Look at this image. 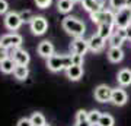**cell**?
I'll use <instances>...</instances> for the list:
<instances>
[{
  "instance_id": "obj_1",
  "label": "cell",
  "mask_w": 131,
  "mask_h": 126,
  "mask_svg": "<svg viewBox=\"0 0 131 126\" xmlns=\"http://www.w3.org/2000/svg\"><path fill=\"white\" fill-rule=\"evenodd\" d=\"M73 65V56L71 54H52L47 59V68L51 72H60V70L69 69Z\"/></svg>"
},
{
  "instance_id": "obj_2",
  "label": "cell",
  "mask_w": 131,
  "mask_h": 126,
  "mask_svg": "<svg viewBox=\"0 0 131 126\" xmlns=\"http://www.w3.org/2000/svg\"><path fill=\"white\" fill-rule=\"evenodd\" d=\"M61 27L67 34H70L73 37H83L86 32V25H84L80 19L74 18V16H66L61 22Z\"/></svg>"
},
{
  "instance_id": "obj_3",
  "label": "cell",
  "mask_w": 131,
  "mask_h": 126,
  "mask_svg": "<svg viewBox=\"0 0 131 126\" xmlns=\"http://www.w3.org/2000/svg\"><path fill=\"white\" fill-rule=\"evenodd\" d=\"M90 19H92V22L96 23V25H101V23H111V25H115V13H112V10L101 9V10H98V12H93V13H90Z\"/></svg>"
},
{
  "instance_id": "obj_4",
  "label": "cell",
  "mask_w": 131,
  "mask_h": 126,
  "mask_svg": "<svg viewBox=\"0 0 131 126\" xmlns=\"http://www.w3.org/2000/svg\"><path fill=\"white\" fill-rule=\"evenodd\" d=\"M131 25V9L122 7L115 12V28H127Z\"/></svg>"
},
{
  "instance_id": "obj_5",
  "label": "cell",
  "mask_w": 131,
  "mask_h": 126,
  "mask_svg": "<svg viewBox=\"0 0 131 126\" xmlns=\"http://www.w3.org/2000/svg\"><path fill=\"white\" fill-rule=\"evenodd\" d=\"M3 23H5V27L9 31H18L20 28V25L24 23L22 18H20V15L18 12H7L5 15V19H3Z\"/></svg>"
},
{
  "instance_id": "obj_6",
  "label": "cell",
  "mask_w": 131,
  "mask_h": 126,
  "mask_svg": "<svg viewBox=\"0 0 131 126\" xmlns=\"http://www.w3.org/2000/svg\"><path fill=\"white\" fill-rule=\"evenodd\" d=\"M29 25H31V31L34 35H42L48 29V21L44 16H34Z\"/></svg>"
},
{
  "instance_id": "obj_7",
  "label": "cell",
  "mask_w": 131,
  "mask_h": 126,
  "mask_svg": "<svg viewBox=\"0 0 131 126\" xmlns=\"http://www.w3.org/2000/svg\"><path fill=\"white\" fill-rule=\"evenodd\" d=\"M22 41H24L22 35H19L16 32L6 34V35H3V37L0 38V44L5 46L6 48H9V47H20L22 46Z\"/></svg>"
},
{
  "instance_id": "obj_8",
  "label": "cell",
  "mask_w": 131,
  "mask_h": 126,
  "mask_svg": "<svg viewBox=\"0 0 131 126\" xmlns=\"http://www.w3.org/2000/svg\"><path fill=\"white\" fill-rule=\"evenodd\" d=\"M112 89L109 88L108 85H98L95 88V98L99 103H106V101H111V97H112Z\"/></svg>"
},
{
  "instance_id": "obj_9",
  "label": "cell",
  "mask_w": 131,
  "mask_h": 126,
  "mask_svg": "<svg viewBox=\"0 0 131 126\" xmlns=\"http://www.w3.org/2000/svg\"><path fill=\"white\" fill-rule=\"evenodd\" d=\"M71 53H74V54H82L84 56L86 52L89 50V43L86 41L83 37H76L71 43Z\"/></svg>"
},
{
  "instance_id": "obj_10",
  "label": "cell",
  "mask_w": 131,
  "mask_h": 126,
  "mask_svg": "<svg viewBox=\"0 0 131 126\" xmlns=\"http://www.w3.org/2000/svg\"><path fill=\"white\" fill-rule=\"evenodd\" d=\"M105 41H106V40H105V38H102L98 32L93 34V35L88 40V43H89V50H92L93 53L102 52L103 47H105Z\"/></svg>"
},
{
  "instance_id": "obj_11",
  "label": "cell",
  "mask_w": 131,
  "mask_h": 126,
  "mask_svg": "<svg viewBox=\"0 0 131 126\" xmlns=\"http://www.w3.org/2000/svg\"><path fill=\"white\" fill-rule=\"evenodd\" d=\"M127 100H128V95H127V93L122 88H114L112 89V97H111V103L112 104L121 107V106H124L127 103Z\"/></svg>"
},
{
  "instance_id": "obj_12",
  "label": "cell",
  "mask_w": 131,
  "mask_h": 126,
  "mask_svg": "<svg viewBox=\"0 0 131 126\" xmlns=\"http://www.w3.org/2000/svg\"><path fill=\"white\" fill-rule=\"evenodd\" d=\"M38 54L41 57H44V59L51 57L54 54V46H52V43L48 41V40L39 43V46H38Z\"/></svg>"
},
{
  "instance_id": "obj_13",
  "label": "cell",
  "mask_w": 131,
  "mask_h": 126,
  "mask_svg": "<svg viewBox=\"0 0 131 126\" xmlns=\"http://www.w3.org/2000/svg\"><path fill=\"white\" fill-rule=\"evenodd\" d=\"M12 59L16 62V65H22V66H28L29 60H31L29 53L26 52V50H24V48H20V47L15 52V54L12 56Z\"/></svg>"
},
{
  "instance_id": "obj_14",
  "label": "cell",
  "mask_w": 131,
  "mask_h": 126,
  "mask_svg": "<svg viewBox=\"0 0 131 126\" xmlns=\"http://www.w3.org/2000/svg\"><path fill=\"white\" fill-rule=\"evenodd\" d=\"M67 78L70 81H79L83 76V66L82 65H71L69 69H66Z\"/></svg>"
},
{
  "instance_id": "obj_15",
  "label": "cell",
  "mask_w": 131,
  "mask_h": 126,
  "mask_svg": "<svg viewBox=\"0 0 131 126\" xmlns=\"http://www.w3.org/2000/svg\"><path fill=\"white\" fill-rule=\"evenodd\" d=\"M108 59L112 63H119L124 59V52L121 47H111L108 50Z\"/></svg>"
},
{
  "instance_id": "obj_16",
  "label": "cell",
  "mask_w": 131,
  "mask_h": 126,
  "mask_svg": "<svg viewBox=\"0 0 131 126\" xmlns=\"http://www.w3.org/2000/svg\"><path fill=\"white\" fill-rule=\"evenodd\" d=\"M117 81L121 87H128V85H131V70L130 69H121L118 72Z\"/></svg>"
},
{
  "instance_id": "obj_17",
  "label": "cell",
  "mask_w": 131,
  "mask_h": 126,
  "mask_svg": "<svg viewBox=\"0 0 131 126\" xmlns=\"http://www.w3.org/2000/svg\"><path fill=\"white\" fill-rule=\"evenodd\" d=\"M114 27L115 25H111V23H101L98 25V34L105 40H109V37L114 34Z\"/></svg>"
},
{
  "instance_id": "obj_18",
  "label": "cell",
  "mask_w": 131,
  "mask_h": 126,
  "mask_svg": "<svg viewBox=\"0 0 131 126\" xmlns=\"http://www.w3.org/2000/svg\"><path fill=\"white\" fill-rule=\"evenodd\" d=\"M15 68H16V62L12 59V57H7L3 62H0V70L3 73H13Z\"/></svg>"
},
{
  "instance_id": "obj_19",
  "label": "cell",
  "mask_w": 131,
  "mask_h": 126,
  "mask_svg": "<svg viewBox=\"0 0 131 126\" xmlns=\"http://www.w3.org/2000/svg\"><path fill=\"white\" fill-rule=\"evenodd\" d=\"M80 3L83 6V9L89 13H93V12H98V10L103 9L102 6H99L95 0H80Z\"/></svg>"
},
{
  "instance_id": "obj_20",
  "label": "cell",
  "mask_w": 131,
  "mask_h": 126,
  "mask_svg": "<svg viewBox=\"0 0 131 126\" xmlns=\"http://www.w3.org/2000/svg\"><path fill=\"white\" fill-rule=\"evenodd\" d=\"M15 78L19 81H25L26 78L29 76V69L28 66H22V65H16V68H15Z\"/></svg>"
},
{
  "instance_id": "obj_21",
  "label": "cell",
  "mask_w": 131,
  "mask_h": 126,
  "mask_svg": "<svg viewBox=\"0 0 131 126\" xmlns=\"http://www.w3.org/2000/svg\"><path fill=\"white\" fill-rule=\"evenodd\" d=\"M73 6H74V2L73 0H58L57 9H58L60 13H69V12H71Z\"/></svg>"
},
{
  "instance_id": "obj_22",
  "label": "cell",
  "mask_w": 131,
  "mask_h": 126,
  "mask_svg": "<svg viewBox=\"0 0 131 126\" xmlns=\"http://www.w3.org/2000/svg\"><path fill=\"white\" fill-rule=\"evenodd\" d=\"M31 119V122H32V125L34 126H44L47 122H45V117H44V114L39 112H35L32 113V116L29 117Z\"/></svg>"
},
{
  "instance_id": "obj_23",
  "label": "cell",
  "mask_w": 131,
  "mask_h": 126,
  "mask_svg": "<svg viewBox=\"0 0 131 126\" xmlns=\"http://www.w3.org/2000/svg\"><path fill=\"white\" fill-rule=\"evenodd\" d=\"M98 126H114V117L108 113H102V116L98 122Z\"/></svg>"
},
{
  "instance_id": "obj_24",
  "label": "cell",
  "mask_w": 131,
  "mask_h": 126,
  "mask_svg": "<svg viewBox=\"0 0 131 126\" xmlns=\"http://www.w3.org/2000/svg\"><path fill=\"white\" fill-rule=\"evenodd\" d=\"M124 41H125V40H124L122 37H119L115 31H114V34L109 37V46L111 47H121Z\"/></svg>"
},
{
  "instance_id": "obj_25",
  "label": "cell",
  "mask_w": 131,
  "mask_h": 126,
  "mask_svg": "<svg viewBox=\"0 0 131 126\" xmlns=\"http://www.w3.org/2000/svg\"><path fill=\"white\" fill-rule=\"evenodd\" d=\"M101 116H102V113L99 112V110H92V112H89V114H88V120H89L92 125H98Z\"/></svg>"
},
{
  "instance_id": "obj_26",
  "label": "cell",
  "mask_w": 131,
  "mask_h": 126,
  "mask_svg": "<svg viewBox=\"0 0 131 126\" xmlns=\"http://www.w3.org/2000/svg\"><path fill=\"white\" fill-rule=\"evenodd\" d=\"M19 15H20V18H22V21L24 22H26V23H31V21L34 19V15H32V12L31 10H22V12H19Z\"/></svg>"
},
{
  "instance_id": "obj_27",
  "label": "cell",
  "mask_w": 131,
  "mask_h": 126,
  "mask_svg": "<svg viewBox=\"0 0 131 126\" xmlns=\"http://www.w3.org/2000/svg\"><path fill=\"white\" fill-rule=\"evenodd\" d=\"M109 6L115 10H119L125 7V0H109Z\"/></svg>"
},
{
  "instance_id": "obj_28",
  "label": "cell",
  "mask_w": 131,
  "mask_h": 126,
  "mask_svg": "<svg viewBox=\"0 0 131 126\" xmlns=\"http://www.w3.org/2000/svg\"><path fill=\"white\" fill-rule=\"evenodd\" d=\"M88 114H89V112H86V110H79L77 114H76V123H77V122L88 120Z\"/></svg>"
},
{
  "instance_id": "obj_29",
  "label": "cell",
  "mask_w": 131,
  "mask_h": 126,
  "mask_svg": "<svg viewBox=\"0 0 131 126\" xmlns=\"http://www.w3.org/2000/svg\"><path fill=\"white\" fill-rule=\"evenodd\" d=\"M35 3H37V6L39 9H47V7L51 6L52 0H35Z\"/></svg>"
},
{
  "instance_id": "obj_30",
  "label": "cell",
  "mask_w": 131,
  "mask_h": 126,
  "mask_svg": "<svg viewBox=\"0 0 131 126\" xmlns=\"http://www.w3.org/2000/svg\"><path fill=\"white\" fill-rule=\"evenodd\" d=\"M9 12V3L7 0H0V15H6Z\"/></svg>"
},
{
  "instance_id": "obj_31",
  "label": "cell",
  "mask_w": 131,
  "mask_h": 126,
  "mask_svg": "<svg viewBox=\"0 0 131 126\" xmlns=\"http://www.w3.org/2000/svg\"><path fill=\"white\" fill-rule=\"evenodd\" d=\"M9 57V52H7V48H6L5 46H2L0 44V62H3L5 59H7Z\"/></svg>"
},
{
  "instance_id": "obj_32",
  "label": "cell",
  "mask_w": 131,
  "mask_h": 126,
  "mask_svg": "<svg viewBox=\"0 0 131 126\" xmlns=\"http://www.w3.org/2000/svg\"><path fill=\"white\" fill-rule=\"evenodd\" d=\"M71 56H73V65H83V56L82 54L71 53Z\"/></svg>"
},
{
  "instance_id": "obj_33",
  "label": "cell",
  "mask_w": 131,
  "mask_h": 126,
  "mask_svg": "<svg viewBox=\"0 0 131 126\" xmlns=\"http://www.w3.org/2000/svg\"><path fill=\"white\" fill-rule=\"evenodd\" d=\"M16 126H34L32 122H31V119H28V117H22V119H19L18 125Z\"/></svg>"
},
{
  "instance_id": "obj_34",
  "label": "cell",
  "mask_w": 131,
  "mask_h": 126,
  "mask_svg": "<svg viewBox=\"0 0 131 126\" xmlns=\"http://www.w3.org/2000/svg\"><path fill=\"white\" fill-rule=\"evenodd\" d=\"M115 32H117L119 37H122L124 40H127V28H117Z\"/></svg>"
},
{
  "instance_id": "obj_35",
  "label": "cell",
  "mask_w": 131,
  "mask_h": 126,
  "mask_svg": "<svg viewBox=\"0 0 131 126\" xmlns=\"http://www.w3.org/2000/svg\"><path fill=\"white\" fill-rule=\"evenodd\" d=\"M76 126H93V125H92L89 120H84V122H77Z\"/></svg>"
},
{
  "instance_id": "obj_36",
  "label": "cell",
  "mask_w": 131,
  "mask_h": 126,
  "mask_svg": "<svg viewBox=\"0 0 131 126\" xmlns=\"http://www.w3.org/2000/svg\"><path fill=\"white\" fill-rule=\"evenodd\" d=\"M127 40H130L131 41V25L130 27H127Z\"/></svg>"
},
{
  "instance_id": "obj_37",
  "label": "cell",
  "mask_w": 131,
  "mask_h": 126,
  "mask_svg": "<svg viewBox=\"0 0 131 126\" xmlns=\"http://www.w3.org/2000/svg\"><path fill=\"white\" fill-rule=\"evenodd\" d=\"M95 2H96V3H98L99 6H102V7L105 6V0H95Z\"/></svg>"
},
{
  "instance_id": "obj_38",
  "label": "cell",
  "mask_w": 131,
  "mask_h": 126,
  "mask_svg": "<svg viewBox=\"0 0 131 126\" xmlns=\"http://www.w3.org/2000/svg\"><path fill=\"white\" fill-rule=\"evenodd\" d=\"M125 7H130L131 9V0H125Z\"/></svg>"
},
{
  "instance_id": "obj_39",
  "label": "cell",
  "mask_w": 131,
  "mask_h": 126,
  "mask_svg": "<svg viewBox=\"0 0 131 126\" xmlns=\"http://www.w3.org/2000/svg\"><path fill=\"white\" fill-rule=\"evenodd\" d=\"M73 2H74V3H76V2H80V0H73Z\"/></svg>"
},
{
  "instance_id": "obj_40",
  "label": "cell",
  "mask_w": 131,
  "mask_h": 126,
  "mask_svg": "<svg viewBox=\"0 0 131 126\" xmlns=\"http://www.w3.org/2000/svg\"><path fill=\"white\" fill-rule=\"evenodd\" d=\"M44 126H50V125H47V123H45V125H44Z\"/></svg>"
}]
</instances>
